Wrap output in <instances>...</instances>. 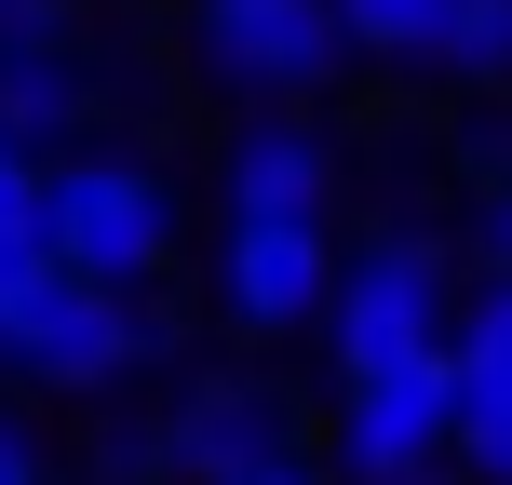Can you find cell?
<instances>
[{
  "label": "cell",
  "instance_id": "16",
  "mask_svg": "<svg viewBox=\"0 0 512 485\" xmlns=\"http://www.w3.org/2000/svg\"><path fill=\"white\" fill-rule=\"evenodd\" d=\"M472 243H486V270H499V283H512V176H499V189H486V216H472Z\"/></svg>",
  "mask_w": 512,
  "mask_h": 485
},
{
  "label": "cell",
  "instance_id": "5",
  "mask_svg": "<svg viewBox=\"0 0 512 485\" xmlns=\"http://www.w3.org/2000/svg\"><path fill=\"white\" fill-rule=\"evenodd\" d=\"M337 472L351 485H445L459 472V364H405V378L337 391Z\"/></svg>",
  "mask_w": 512,
  "mask_h": 485
},
{
  "label": "cell",
  "instance_id": "6",
  "mask_svg": "<svg viewBox=\"0 0 512 485\" xmlns=\"http://www.w3.org/2000/svg\"><path fill=\"white\" fill-rule=\"evenodd\" d=\"M337 230H243L216 216V324L230 337H324L337 310Z\"/></svg>",
  "mask_w": 512,
  "mask_h": 485
},
{
  "label": "cell",
  "instance_id": "12",
  "mask_svg": "<svg viewBox=\"0 0 512 485\" xmlns=\"http://www.w3.org/2000/svg\"><path fill=\"white\" fill-rule=\"evenodd\" d=\"M445 364H459V378H512V283H499V270H472V297H459V337H445Z\"/></svg>",
  "mask_w": 512,
  "mask_h": 485
},
{
  "label": "cell",
  "instance_id": "14",
  "mask_svg": "<svg viewBox=\"0 0 512 485\" xmlns=\"http://www.w3.org/2000/svg\"><path fill=\"white\" fill-rule=\"evenodd\" d=\"M445 81H512V0H459V54Z\"/></svg>",
  "mask_w": 512,
  "mask_h": 485
},
{
  "label": "cell",
  "instance_id": "18",
  "mask_svg": "<svg viewBox=\"0 0 512 485\" xmlns=\"http://www.w3.org/2000/svg\"><path fill=\"white\" fill-rule=\"evenodd\" d=\"M243 485H324V472H310V459H283V472H243Z\"/></svg>",
  "mask_w": 512,
  "mask_h": 485
},
{
  "label": "cell",
  "instance_id": "2",
  "mask_svg": "<svg viewBox=\"0 0 512 485\" xmlns=\"http://www.w3.org/2000/svg\"><path fill=\"white\" fill-rule=\"evenodd\" d=\"M54 256H68L81 283H108V297H149V283L189 256V189H176V162L122 149V135L68 149V162H54Z\"/></svg>",
  "mask_w": 512,
  "mask_h": 485
},
{
  "label": "cell",
  "instance_id": "17",
  "mask_svg": "<svg viewBox=\"0 0 512 485\" xmlns=\"http://www.w3.org/2000/svg\"><path fill=\"white\" fill-rule=\"evenodd\" d=\"M243 14H283V0H189V27H243Z\"/></svg>",
  "mask_w": 512,
  "mask_h": 485
},
{
  "label": "cell",
  "instance_id": "13",
  "mask_svg": "<svg viewBox=\"0 0 512 485\" xmlns=\"http://www.w3.org/2000/svg\"><path fill=\"white\" fill-rule=\"evenodd\" d=\"M459 472L512 485V378H459Z\"/></svg>",
  "mask_w": 512,
  "mask_h": 485
},
{
  "label": "cell",
  "instance_id": "3",
  "mask_svg": "<svg viewBox=\"0 0 512 485\" xmlns=\"http://www.w3.org/2000/svg\"><path fill=\"white\" fill-rule=\"evenodd\" d=\"M459 297H472V283H459V256H445L432 230H378V243H351L337 310H324V364H337V391L405 378V364H445Z\"/></svg>",
  "mask_w": 512,
  "mask_h": 485
},
{
  "label": "cell",
  "instance_id": "11",
  "mask_svg": "<svg viewBox=\"0 0 512 485\" xmlns=\"http://www.w3.org/2000/svg\"><path fill=\"white\" fill-rule=\"evenodd\" d=\"M27 243H54V162L0 122V256H27Z\"/></svg>",
  "mask_w": 512,
  "mask_h": 485
},
{
  "label": "cell",
  "instance_id": "10",
  "mask_svg": "<svg viewBox=\"0 0 512 485\" xmlns=\"http://www.w3.org/2000/svg\"><path fill=\"white\" fill-rule=\"evenodd\" d=\"M337 27H351V54H378V68H445V54H459V0H337Z\"/></svg>",
  "mask_w": 512,
  "mask_h": 485
},
{
  "label": "cell",
  "instance_id": "4",
  "mask_svg": "<svg viewBox=\"0 0 512 485\" xmlns=\"http://www.w3.org/2000/svg\"><path fill=\"white\" fill-rule=\"evenodd\" d=\"M216 216H243V230H324L337 216V135L310 108H243L216 135Z\"/></svg>",
  "mask_w": 512,
  "mask_h": 485
},
{
  "label": "cell",
  "instance_id": "9",
  "mask_svg": "<svg viewBox=\"0 0 512 485\" xmlns=\"http://www.w3.org/2000/svg\"><path fill=\"white\" fill-rule=\"evenodd\" d=\"M0 122H14L41 162L95 149V122H108V54L81 41V27H54V41H0Z\"/></svg>",
  "mask_w": 512,
  "mask_h": 485
},
{
  "label": "cell",
  "instance_id": "7",
  "mask_svg": "<svg viewBox=\"0 0 512 485\" xmlns=\"http://www.w3.org/2000/svg\"><path fill=\"white\" fill-rule=\"evenodd\" d=\"M297 459V405H283L270 378H176V405H162V472L176 485H243V472H283Z\"/></svg>",
  "mask_w": 512,
  "mask_h": 485
},
{
  "label": "cell",
  "instance_id": "1",
  "mask_svg": "<svg viewBox=\"0 0 512 485\" xmlns=\"http://www.w3.org/2000/svg\"><path fill=\"white\" fill-rule=\"evenodd\" d=\"M176 351H189V337H176V310L81 283L54 243L0 256V391L95 405V391H122V378H176Z\"/></svg>",
  "mask_w": 512,
  "mask_h": 485
},
{
  "label": "cell",
  "instance_id": "8",
  "mask_svg": "<svg viewBox=\"0 0 512 485\" xmlns=\"http://www.w3.org/2000/svg\"><path fill=\"white\" fill-rule=\"evenodd\" d=\"M189 68L216 81V95H324L337 68H351V27H337V0H283V14H243V27H189Z\"/></svg>",
  "mask_w": 512,
  "mask_h": 485
},
{
  "label": "cell",
  "instance_id": "15",
  "mask_svg": "<svg viewBox=\"0 0 512 485\" xmlns=\"http://www.w3.org/2000/svg\"><path fill=\"white\" fill-rule=\"evenodd\" d=\"M0 485H68V472H54V445L27 432V405H0Z\"/></svg>",
  "mask_w": 512,
  "mask_h": 485
}]
</instances>
